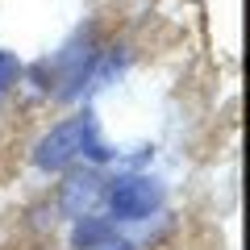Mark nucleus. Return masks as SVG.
<instances>
[{
  "label": "nucleus",
  "instance_id": "1",
  "mask_svg": "<svg viewBox=\"0 0 250 250\" xmlns=\"http://www.w3.org/2000/svg\"><path fill=\"white\" fill-rule=\"evenodd\" d=\"M92 138H96V121H92V113L71 117V121L54 125L50 134L34 146V163L42 171H62V167H71V163L88 150Z\"/></svg>",
  "mask_w": 250,
  "mask_h": 250
},
{
  "label": "nucleus",
  "instance_id": "6",
  "mask_svg": "<svg viewBox=\"0 0 250 250\" xmlns=\"http://www.w3.org/2000/svg\"><path fill=\"white\" fill-rule=\"evenodd\" d=\"M92 250H134V246H129V242H121V238H108L104 246H92Z\"/></svg>",
  "mask_w": 250,
  "mask_h": 250
},
{
  "label": "nucleus",
  "instance_id": "4",
  "mask_svg": "<svg viewBox=\"0 0 250 250\" xmlns=\"http://www.w3.org/2000/svg\"><path fill=\"white\" fill-rule=\"evenodd\" d=\"M108 238H117L113 217H75V229H71V246H75V250L104 246Z\"/></svg>",
  "mask_w": 250,
  "mask_h": 250
},
{
  "label": "nucleus",
  "instance_id": "5",
  "mask_svg": "<svg viewBox=\"0 0 250 250\" xmlns=\"http://www.w3.org/2000/svg\"><path fill=\"white\" fill-rule=\"evenodd\" d=\"M21 71H25V67H21V59H17V54H9L4 46H0V96H4V92H9L13 83L21 80Z\"/></svg>",
  "mask_w": 250,
  "mask_h": 250
},
{
  "label": "nucleus",
  "instance_id": "3",
  "mask_svg": "<svg viewBox=\"0 0 250 250\" xmlns=\"http://www.w3.org/2000/svg\"><path fill=\"white\" fill-rule=\"evenodd\" d=\"M100 192H104V188H100L96 171H75V175L62 184V192H59V208L67 217H88V208L96 205Z\"/></svg>",
  "mask_w": 250,
  "mask_h": 250
},
{
  "label": "nucleus",
  "instance_id": "2",
  "mask_svg": "<svg viewBox=\"0 0 250 250\" xmlns=\"http://www.w3.org/2000/svg\"><path fill=\"white\" fill-rule=\"evenodd\" d=\"M163 208V184L150 175H117L108 184V213L117 221H142Z\"/></svg>",
  "mask_w": 250,
  "mask_h": 250
}]
</instances>
